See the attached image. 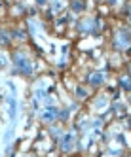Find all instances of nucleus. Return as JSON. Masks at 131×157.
<instances>
[{"mask_svg":"<svg viewBox=\"0 0 131 157\" xmlns=\"http://www.w3.org/2000/svg\"><path fill=\"white\" fill-rule=\"evenodd\" d=\"M15 64H17V68L21 70V72H30L32 70V66H30V61L27 59V57H23V55H15Z\"/></svg>","mask_w":131,"mask_h":157,"instance_id":"f257e3e1","label":"nucleus"},{"mask_svg":"<svg viewBox=\"0 0 131 157\" xmlns=\"http://www.w3.org/2000/svg\"><path fill=\"white\" fill-rule=\"evenodd\" d=\"M118 44L122 48H129L131 46V32H127V30H122L118 34Z\"/></svg>","mask_w":131,"mask_h":157,"instance_id":"f03ea898","label":"nucleus"},{"mask_svg":"<svg viewBox=\"0 0 131 157\" xmlns=\"http://www.w3.org/2000/svg\"><path fill=\"white\" fill-rule=\"evenodd\" d=\"M6 112H8V114H10V117H15V114H17V102H15V98L14 97H8V100H6Z\"/></svg>","mask_w":131,"mask_h":157,"instance_id":"7ed1b4c3","label":"nucleus"},{"mask_svg":"<svg viewBox=\"0 0 131 157\" xmlns=\"http://www.w3.org/2000/svg\"><path fill=\"white\" fill-rule=\"evenodd\" d=\"M72 146H74V134H65L63 136V150L69 151Z\"/></svg>","mask_w":131,"mask_h":157,"instance_id":"20e7f679","label":"nucleus"},{"mask_svg":"<svg viewBox=\"0 0 131 157\" xmlns=\"http://www.w3.org/2000/svg\"><path fill=\"white\" fill-rule=\"evenodd\" d=\"M55 116H57V110H55V108H51V106H48V110L42 114V117H44V119H53Z\"/></svg>","mask_w":131,"mask_h":157,"instance_id":"39448f33","label":"nucleus"},{"mask_svg":"<svg viewBox=\"0 0 131 157\" xmlns=\"http://www.w3.org/2000/svg\"><path fill=\"white\" fill-rule=\"evenodd\" d=\"M103 80H105V76H103V74H93L89 82H91L93 85H99V83H103Z\"/></svg>","mask_w":131,"mask_h":157,"instance_id":"423d86ee","label":"nucleus"},{"mask_svg":"<svg viewBox=\"0 0 131 157\" xmlns=\"http://www.w3.org/2000/svg\"><path fill=\"white\" fill-rule=\"evenodd\" d=\"M12 140H14V129H8L6 134H4V142L8 144V142H12Z\"/></svg>","mask_w":131,"mask_h":157,"instance_id":"0eeeda50","label":"nucleus"},{"mask_svg":"<svg viewBox=\"0 0 131 157\" xmlns=\"http://www.w3.org/2000/svg\"><path fill=\"white\" fill-rule=\"evenodd\" d=\"M108 2H110V4H116V0H108Z\"/></svg>","mask_w":131,"mask_h":157,"instance_id":"6e6552de","label":"nucleus"}]
</instances>
